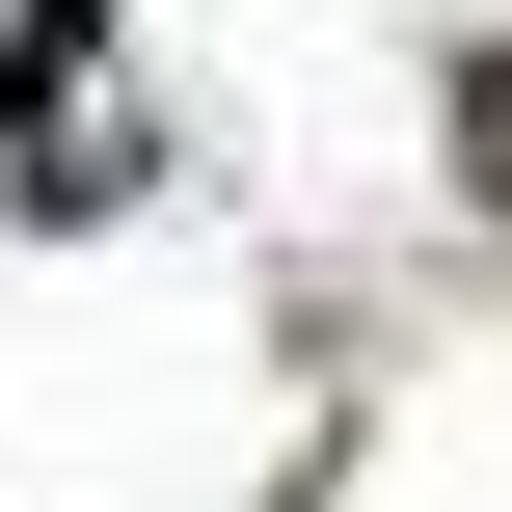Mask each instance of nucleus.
Here are the masks:
<instances>
[{"instance_id": "obj_1", "label": "nucleus", "mask_w": 512, "mask_h": 512, "mask_svg": "<svg viewBox=\"0 0 512 512\" xmlns=\"http://www.w3.org/2000/svg\"><path fill=\"white\" fill-rule=\"evenodd\" d=\"M486 189H512V81H486Z\"/></svg>"}]
</instances>
